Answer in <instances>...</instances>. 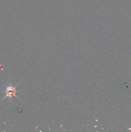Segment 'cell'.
Segmentation results:
<instances>
[{
    "instance_id": "obj_1",
    "label": "cell",
    "mask_w": 131,
    "mask_h": 132,
    "mask_svg": "<svg viewBox=\"0 0 131 132\" xmlns=\"http://www.w3.org/2000/svg\"><path fill=\"white\" fill-rule=\"evenodd\" d=\"M15 92H16V90H15V88L12 87V86H8V87L6 88V97H12L13 95H15Z\"/></svg>"
}]
</instances>
